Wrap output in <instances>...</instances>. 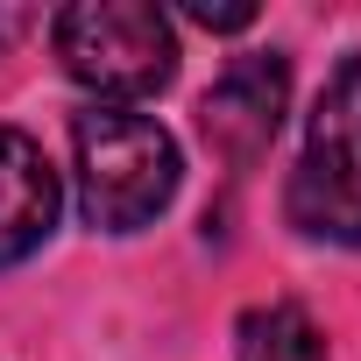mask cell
I'll use <instances>...</instances> for the list:
<instances>
[{
    "mask_svg": "<svg viewBox=\"0 0 361 361\" xmlns=\"http://www.w3.org/2000/svg\"><path fill=\"white\" fill-rule=\"evenodd\" d=\"M199 29H248L255 22V8H248V0H241V8H213V0H192V8H185Z\"/></svg>",
    "mask_w": 361,
    "mask_h": 361,
    "instance_id": "52a82bcc",
    "label": "cell"
},
{
    "mask_svg": "<svg viewBox=\"0 0 361 361\" xmlns=\"http://www.w3.org/2000/svg\"><path fill=\"white\" fill-rule=\"evenodd\" d=\"M241 361H326V340L305 305H262L241 319Z\"/></svg>",
    "mask_w": 361,
    "mask_h": 361,
    "instance_id": "8992f818",
    "label": "cell"
},
{
    "mask_svg": "<svg viewBox=\"0 0 361 361\" xmlns=\"http://www.w3.org/2000/svg\"><path fill=\"white\" fill-rule=\"evenodd\" d=\"M50 36H57L64 71L106 106L149 99L177 78V29L156 0H78L57 15Z\"/></svg>",
    "mask_w": 361,
    "mask_h": 361,
    "instance_id": "7a4b0ae2",
    "label": "cell"
},
{
    "mask_svg": "<svg viewBox=\"0 0 361 361\" xmlns=\"http://www.w3.org/2000/svg\"><path fill=\"white\" fill-rule=\"evenodd\" d=\"M290 227L312 241L361 248V50L333 64L312 106L305 156L290 170Z\"/></svg>",
    "mask_w": 361,
    "mask_h": 361,
    "instance_id": "3957f363",
    "label": "cell"
},
{
    "mask_svg": "<svg viewBox=\"0 0 361 361\" xmlns=\"http://www.w3.org/2000/svg\"><path fill=\"white\" fill-rule=\"evenodd\" d=\"M283 99H290V64H283L276 50L234 57V64L213 78L206 106H199L206 142H213L220 156H234V163L262 156V149L276 142V128H283Z\"/></svg>",
    "mask_w": 361,
    "mask_h": 361,
    "instance_id": "277c9868",
    "label": "cell"
},
{
    "mask_svg": "<svg viewBox=\"0 0 361 361\" xmlns=\"http://www.w3.org/2000/svg\"><path fill=\"white\" fill-rule=\"evenodd\" d=\"M78 206L99 234H142L177 199V142L135 106H85L71 121Z\"/></svg>",
    "mask_w": 361,
    "mask_h": 361,
    "instance_id": "6da1fadb",
    "label": "cell"
},
{
    "mask_svg": "<svg viewBox=\"0 0 361 361\" xmlns=\"http://www.w3.org/2000/svg\"><path fill=\"white\" fill-rule=\"evenodd\" d=\"M57 206H64V192H57V170H50L43 142L22 128H0V269L29 262L50 241Z\"/></svg>",
    "mask_w": 361,
    "mask_h": 361,
    "instance_id": "5b68a950",
    "label": "cell"
}]
</instances>
